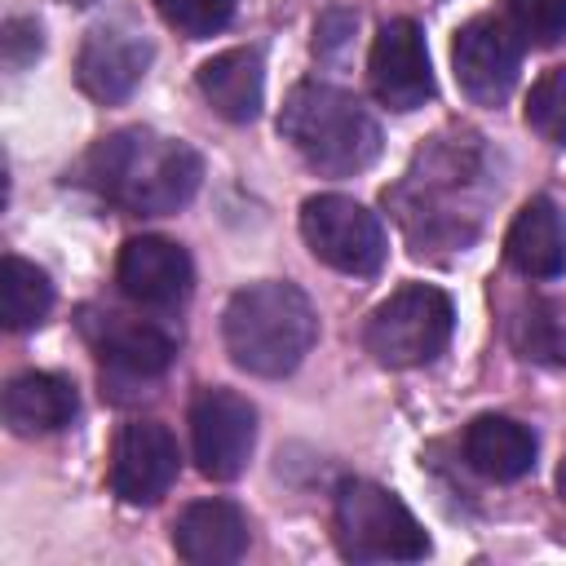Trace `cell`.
<instances>
[{
	"instance_id": "24",
	"label": "cell",
	"mask_w": 566,
	"mask_h": 566,
	"mask_svg": "<svg viewBox=\"0 0 566 566\" xmlns=\"http://www.w3.org/2000/svg\"><path fill=\"white\" fill-rule=\"evenodd\" d=\"M526 358H544V363H566V327L557 323L553 305H531L526 318V336H522Z\"/></svg>"
},
{
	"instance_id": "11",
	"label": "cell",
	"mask_w": 566,
	"mask_h": 566,
	"mask_svg": "<svg viewBox=\"0 0 566 566\" xmlns=\"http://www.w3.org/2000/svg\"><path fill=\"white\" fill-rule=\"evenodd\" d=\"M177 482V438L159 420H133L111 447V491L124 504H155Z\"/></svg>"
},
{
	"instance_id": "19",
	"label": "cell",
	"mask_w": 566,
	"mask_h": 566,
	"mask_svg": "<svg viewBox=\"0 0 566 566\" xmlns=\"http://www.w3.org/2000/svg\"><path fill=\"white\" fill-rule=\"evenodd\" d=\"M464 460L491 482H517L535 464V433L513 416H478L464 429Z\"/></svg>"
},
{
	"instance_id": "26",
	"label": "cell",
	"mask_w": 566,
	"mask_h": 566,
	"mask_svg": "<svg viewBox=\"0 0 566 566\" xmlns=\"http://www.w3.org/2000/svg\"><path fill=\"white\" fill-rule=\"evenodd\" d=\"M557 491H562V500H566V460H562V469H557Z\"/></svg>"
},
{
	"instance_id": "20",
	"label": "cell",
	"mask_w": 566,
	"mask_h": 566,
	"mask_svg": "<svg viewBox=\"0 0 566 566\" xmlns=\"http://www.w3.org/2000/svg\"><path fill=\"white\" fill-rule=\"evenodd\" d=\"M53 310V283L44 270H35L22 256H4L0 261V318L9 332H27L40 327Z\"/></svg>"
},
{
	"instance_id": "17",
	"label": "cell",
	"mask_w": 566,
	"mask_h": 566,
	"mask_svg": "<svg viewBox=\"0 0 566 566\" xmlns=\"http://www.w3.org/2000/svg\"><path fill=\"white\" fill-rule=\"evenodd\" d=\"M75 411H80L75 385L57 371H22L4 389V424L22 438L66 429Z\"/></svg>"
},
{
	"instance_id": "7",
	"label": "cell",
	"mask_w": 566,
	"mask_h": 566,
	"mask_svg": "<svg viewBox=\"0 0 566 566\" xmlns=\"http://www.w3.org/2000/svg\"><path fill=\"white\" fill-rule=\"evenodd\" d=\"M301 234L310 243V252L340 270V274H376L385 265V226L371 208H363L358 199H345V195H314L305 199L301 208Z\"/></svg>"
},
{
	"instance_id": "23",
	"label": "cell",
	"mask_w": 566,
	"mask_h": 566,
	"mask_svg": "<svg viewBox=\"0 0 566 566\" xmlns=\"http://www.w3.org/2000/svg\"><path fill=\"white\" fill-rule=\"evenodd\" d=\"M155 9L168 27H177L190 40H203L234 18V0H155Z\"/></svg>"
},
{
	"instance_id": "15",
	"label": "cell",
	"mask_w": 566,
	"mask_h": 566,
	"mask_svg": "<svg viewBox=\"0 0 566 566\" xmlns=\"http://www.w3.org/2000/svg\"><path fill=\"white\" fill-rule=\"evenodd\" d=\"M172 548L190 566H230L248 553V517L230 500H195L172 526Z\"/></svg>"
},
{
	"instance_id": "5",
	"label": "cell",
	"mask_w": 566,
	"mask_h": 566,
	"mask_svg": "<svg viewBox=\"0 0 566 566\" xmlns=\"http://www.w3.org/2000/svg\"><path fill=\"white\" fill-rule=\"evenodd\" d=\"M455 327L451 296L429 283H407L389 301H380L367 318V349L385 367H424L433 363Z\"/></svg>"
},
{
	"instance_id": "21",
	"label": "cell",
	"mask_w": 566,
	"mask_h": 566,
	"mask_svg": "<svg viewBox=\"0 0 566 566\" xmlns=\"http://www.w3.org/2000/svg\"><path fill=\"white\" fill-rule=\"evenodd\" d=\"M526 124L544 137V142H566V66H553L544 71L535 84H531V97H526Z\"/></svg>"
},
{
	"instance_id": "8",
	"label": "cell",
	"mask_w": 566,
	"mask_h": 566,
	"mask_svg": "<svg viewBox=\"0 0 566 566\" xmlns=\"http://www.w3.org/2000/svg\"><path fill=\"white\" fill-rule=\"evenodd\" d=\"M190 447L199 460V473L212 482H230L248 469L256 447V411L234 389H203L190 402Z\"/></svg>"
},
{
	"instance_id": "12",
	"label": "cell",
	"mask_w": 566,
	"mask_h": 566,
	"mask_svg": "<svg viewBox=\"0 0 566 566\" xmlns=\"http://www.w3.org/2000/svg\"><path fill=\"white\" fill-rule=\"evenodd\" d=\"M371 88L389 111H416L433 97V71H429V49L424 31L411 18H394L380 27L367 62Z\"/></svg>"
},
{
	"instance_id": "3",
	"label": "cell",
	"mask_w": 566,
	"mask_h": 566,
	"mask_svg": "<svg viewBox=\"0 0 566 566\" xmlns=\"http://www.w3.org/2000/svg\"><path fill=\"white\" fill-rule=\"evenodd\" d=\"M279 133L310 168L327 177H354L380 155V124L371 119V111L354 93L318 80L287 93L279 111Z\"/></svg>"
},
{
	"instance_id": "4",
	"label": "cell",
	"mask_w": 566,
	"mask_h": 566,
	"mask_svg": "<svg viewBox=\"0 0 566 566\" xmlns=\"http://www.w3.org/2000/svg\"><path fill=\"white\" fill-rule=\"evenodd\" d=\"M336 544L349 562H420L429 553L416 513L367 478H349L336 491Z\"/></svg>"
},
{
	"instance_id": "25",
	"label": "cell",
	"mask_w": 566,
	"mask_h": 566,
	"mask_svg": "<svg viewBox=\"0 0 566 566\" xmlns=\"http://www.w3.org/2000/svg\"><path fill=\"white\" fill-rule=\"evenodd\" d=\"M0 44H4V62H9L13 71H22L27 62L40 57V27H35L31 18H9Z\"/></svg>"
},
{
	"instance_id": "14",
	"label": "cell",
	"mask_w": 566,
	"mask_h": 566,
	"mask_svg": "<svg viewBox=\"0 0 566 566\" xmlns=\"http://www.w3.org/2000/svg\"><path fill=\"white\" fill-rule=\"evenodd\" d=\"M84 336L97 349V358L133 380L159 376L168 371V363L177 358V336L150 318H128L115 310H97L84 314Z\"/></svg>"
},
{
	"instance_id": "13",
	"label": "cell",
	"mask_w": 566,
	"mask_h": 566,
	"mask_svg": "<svg viewBox=\"0 0 566 566\" xmlns=\"http://www.w3.org/2000/svg\"><path fill=\"white\" fill-rule=\"evenodd\" d=\"M115 279L142 310H177L195 287V265L181 243L164 234H137L119 248Z\"/></svg>"
},
{
	"instance_id": "9",
	"label": "cell",
	"mask_w": 566,
	"mask_h": 566,
	"mask_svg": "<svg viewBox=\"0 0 566 566\" xmlns=\"http://www.w3.org/2000/svg\"><path fill=\"white\" fill-rule=\"evenodd\" d=\"M451 66L469 102L500 106L522 71V40L504 18H473L455 31Z\"/></svg>"
},
{
	"instance_id": "22",
	"label": "cell",
	"mask_w": 566,
	"mask_h": 566,
	"mask_svg": "<svg viewBox=\"0 0 566 566\" xmlns=\"http://www.w3.org/2000/svg\"><path fill=\"white\" fill-rule=\"evenodd\" d=\"M522 44L548 49L566 35V0H509V18H504Z\"/></svg>"
},
{
	"instance_id": "2",
	"label": "cell",
	"mask_w": 566,
	"mask_h": 566,
	"mask_svg": "<svg viewBox=\"0 0 566 566\" xmlns=\"http://www.w3.org/2000/svg\"><path fill=\"white\" fill-rule=\"evenodd\" d=\"M221 336L230 358L252 376H287L318 336V314L296 283H248L230 296Z\"/></svg>"
},
{
	"instance_id": "1",
	"label": "cell",
	"mask_w": 566,
	"mask_h": 566,
	"mask_svg": "<svg viewBox=\"0 0 566 566\" xmlns=\"http://www.w3.org/2000/svg\"><path fill=\"white\" fill-rule=\"evenodd\" d=\"M88 181L106 203L133 217H168L195 199L203 159L195 146L155 128H119L93 146Z\"/></svg>"
},
{
	"instance_id": "6",
	"label": "cell",
	"mask_w": 566,
	"mask_h": 566,
	"mask_svg": "<svg viewBox=\"0 0 566 566\" xmlns=\"http://www.w3.org/2000/svg\"><path fill=\"white\" fill-rule=\"evenodd\" d=\"M469 181L460 177V146H433L429 155L416 159V168L407 172V181L394 190L398 217L407 226V234L416 243H464L469 234L460 230V217L478 208H464Z\"/></svg>"
},
{
	"instance_id": "16",
	"label": "cell",
	"mask_w": 566,
	"mask_h": 566,
	"mask_svg": "<svg viewBox=\"0 0 566 566\" xmlns=\"http://www.w3.org/2000/svg\"><path fill=\"white\" fill-rule=\"evenodd\" d=\"M504 256L526 279H557L566 270V221L548 195L522 203L504 234Z\"/></svg>"
},
{
	"instance_id": "10",
	"label": "cell",
	"mask_w": 566,
	"mask_h": 566,
	"mask_svg": "<svg viewBox=\"0 0 566 566\" xmlns=\"http://www.w3.org/2000/svg\"><path fill=\"white\" fill-rule=\"evenodd\" d=\"M150 57H155V49H150L146 31H137L128 18H115L84 35L80 57H75V80L97 102H124L142 84Z\"/></svg>"
},
{
	"instance_id": "18",
	"label": "cell",
	"mask_w": 566,
	"mask_h": 566,
	"mask_svg": "<svg viewBox=\"0 0 566 566\" xmlns=\"http://www.w3.org/2000/svg\"><path fill=\"white\" fill-rule=\"evenodd\" d=\"M199 93L208 97V106L230 119V124H248L261 111L265 97V71H261V53L256 49H226L217 57H208L199 66Z\"/></svg>"
}]
</instances>
